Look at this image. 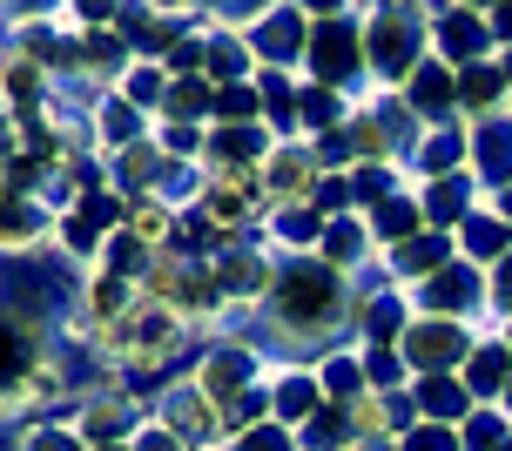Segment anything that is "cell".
I'll use <instances>...</instances> for the list:
<instances>
[{
	"mask_svg": "<svg viewBox=\"0 0 512 451\" xmlns=\"http://www.w3.org/2000/svg\"><path fill=\"white\" fill-rule=\"evenodd\" d=\"M304 81H317V88H331L344 101L371 95V75H364V7H310Z\"/></svg>",
	"mask_w": 512,
	"mask_h": 451,
	"instance_id": "obj_2",
	"label": "cell"
},
{
	"mask_svg": "<svg viewBox=\"0 0 512 451\" xmlns=\"http://www.w3.org/2000/svg\"><path fill=\"white\" fill-rule=\"evenodd\" d=\"M14 451H88V445L68 418H34V425L14 431Z\"/></svg>",
	"mask_w": 512,
	"mask_h": 451,
	"instance_id": "obj_19",
	"label": "cell"
},
{
	"mask_svg": "<svg viewBox=\"0 0 512 451\" xmlns=\"http://www.w3.org/2000/svg\"><path fill=\"white\" fill-rule=\"evenodd\" d=\"M122 101H135L149 122H162V101H169V68H155V61H135L122 75V88H115Z\"/></svg>",
	"mask_w": 512,
	"mask_h": 451,
	"instance_id": "obj_17",
	"label": "cell"
},
{
	"mask_svg": "<svg viewBox=\"0 0 512 451\" xmlns=\"http://www.w3.org/2000/svg\"><path fill=\"white\" fill-rule=\"evenodd\" d=\"M492 209H499V216L512 223V189H499V196H492Z\"/></svg>",
	"mask_w": 512,
	"mask_h": 451,
	"instance_id": "obj_25",
	"label": "cell"
},
{
	"mask_svg": "<svg viewBox=\"0 0 512 451\" xmlns=\"http://www.w3.org/2000/svg\"><path fill=\"white\" fill-rule=\"evenodd\" d=\"M54 216L41 196H14L7 182H0V263H27V256L54 250Z\"/></svg>",
	"mask_w": 512,
	"mask_h": 451,
	"instance_id": "obj_6",
	"label": "cell"
},
{
	"mask_svg": "<svg viewBox=\"0 0 512 451\" xmlns=\"http://www.w3.org/2000/svg\"><path fill=\"white\" fill-rule=\"evenodd\" d=\"M432 61V7H364V75L371 95H398Z\"/></svg>",
	"mask_w": 512,
	"mask_h": 451,
	"instance_id": "obj_1",
	"label": "cell"
},
{
	"mask_svg": "<svg viewBox=\"0 0 512 451\" xmlns=\"http://www.w3.org/2000/svg\"><path fill=\"white\" fill-rule=\"evenodd\" d=\"M155 425H169L189 451H223L230 445V418H223V404L196 391V377L176 371L162 377V391H155Z\"/></svg>",
	"mask_w": 512,
	"mask_h": 451,
	"instance_id": "obj_4",
	"label": "cell"
},
{
	"mask_svg": "<svg viewBox=\"0 0 512 451\" xmlns=\"http://www.w3.org/2000/svg\"><path fill=\"white\" fill-rule=\"evenodd\" d=\"M459 438H465V451H512V418L499 404H479L459 425Z\"/></svg>",
	"mask_w": 512,
	"mask_h": 451,
	"instance_id": "obj_18",
	"label": "cell"
},
{
	"mask_svg": "<svg viewBox=\"0 0 512 451\" xmlns=\"http://www.w3.org/2000/svg\"><path fill=\"white\" fill-rule=\"evenodd\" d=\"M310 371H317V384H324V398H331V404L371 398V384H364V351H358V344H337V351L317 357Z\"/></svg>",
	"mask_w": 512,
	"mask_h": 451,
	"instance_id": "obj_16",
	"label": "cell"
},
{
	"mask_svg": "<svg viewBox=\"0 0 512 451\" xmlns=\"http://www.w3.org/2000/svg\"><path fill=\"white\" fill-rule=\"evenodd\" d=\"M479 337H486V330L452 324V317H411V324L398 330V357H405L411 377H459L465 357L479 351Z\"/></svg>",
	"mask_w": 512,
	"mask_h": 451,
	"instance_id": "obj_5",
	"label": "cell"
},
{
	"mask_svg": "<svg viewBox=\"0 0 512 451\" xmlns=\"http://www.w3.org/2000/svg\"><path fill=\"white\" fill-rule=\"evenodd\" d=\"M486 290H492V330L512 317V256L499 263V270H486Z\"/></svg>",
	"mask_w": 512,
	"mask_h": 451,
	"instance_id": "obj_22",
	"label": "cell"
},
{
	"mask_svg": "<svg viewBox=\"0 0 512 451\" xmlns=\"http://www.w3.org/2000/svg\"><path fill=\"white\" fill-rule=\"evenodd\" d=\"M95 451H128V445H95Z\"/></svg>",
	"mask_w": 512,
	"mask_h": 451,
	"instance_id": "obj_28",
	"label": "cell"
},
{
	"mask_svg": "<svg viewBox=\"0 0 512 451\" xmlns=\"http://www.w3.org/2000/svg\"><path fill=\"white\" fill-rule=\"evenodd\" d=\"M324 404H331V398H324V384H317L310 364H277V371H270V418H277V425L304 431Z\"/></svg>",
	"mask_w": 512,
	"mask_h": 451,
	"instance_id": "obj_11",
	"label": "cell"
},
{
	"mask_svg": "<svg viewBox=\"0 0 512 451\" xmlns=\"http://www.w3.org/2000/svg\"><path fill=\"white\" fill-rule=\"evenodd\" d=\"M398 451H465V438H459V425H425V418H418V425L398 438Z\"/></svg>",
	"mask_w": 512,
	"mask_h": 451,
	"instance_id": "obj_21",
	"label": "cell"
},
{
	"mask_svg": "<svg viewBox=\"0 0 512 451\" xmlns=\"http://www.w3.org/2000/svg\"><path fill=\"white\" fill-rule=\"evenodd\" d=\"M499 115H512V81L499 68V54L459 68V122L472 128V122H499Z\"/></svg>",
	"mask_w": 512,
	"mask_h": 451,
	"instance_id": "obj_12",
	"label": "cell"
},
{
	"mask_svg": "<svg viewBox=\"0 0 512 451\" xmlns=\"http://www.w3.org/2000/svg\"><path fill=\"white\" fill-rule=\"evenodd\" d=\"M0 115H7V95H0Z\"/></svg>",
	"mask_w": 512,
	"mask_h": 451,
	"instance_id": "obj_29",
	"label": "cell"
},
{
	"mask_svg": "<svg viewBox=\"0 0 512 451\" xmlns=\"http://www.w3.org/2000/svg\"><path fill=\"white\" fill-rule=\"evenodd\" d=\"M492 337H499V344H506V351H512V317H506V324H499V330H492Z\"/></svg>",
	"mask_w": 512,
	"mask_h": 451,
	"instance_id": "obj_26",
	"label": "cell"
},
{
	"mask_svg": "<svg viewBox=\"0 0 512 451\" xmlns=\"http://www.w3.org/2000/svg\"><path fill=\"white\" fill-rule=\"evenodd\" d=\"M128 451H189V445H182L169 425H155V418H149V425L135 431V445H128Z\"/></svg>",
	"mask_w": 512,
	"mask_h": 451,
	"instance_id": "obj_23",
	"label": "cell"
},
{
	"mask_svg": "<svg viewBox=\"0 0 512 451\" xmlns=\"http://www.w3.org/2000/svg\"><path fill=\"white\" fill-rule=\"evenodd\" d=\"M223 451H304L297 445V431L290 425H277V418H263V425H250V431H236Z\"/></svg>",
	"mask_w": 512,
	"mask_h": 451,
	"instance_id": "obj_20",
	"label": "cell"
},
{
	"mask_svg": "<svg viewBox=\"0 0 512 451\" xmlns=\"http://www.w3.org/2000/svg\"><path fill=\"white\" fill-rule=\"evenodd\" d=\"M492 21L486 7H432V61L445 68H472V61H492Z\"/></svg>",
	"mask_w": 512,
	"mask_h": 451,
	"instance_id": "obj_7",
	"label": "cell"
},
{
	"mask_svg": "<svg viewBox=\"0 0 512 451\" xmlns=\"http://www.w3.org/2000/svg\"><path fill=\"white\" fill-rule=\"evenodd\" d=\"M499 411H506V418H512V384H506V398H499Z\"/></svg>",
	"mask_w": 512,
	"mask_h": 451,
	"instance_id": "obj_27",
	"label": "cell"
},
{
	"mask_svg": "<svg viewBox=\"0 0 512 451\" xmlns=\"http://www.w3.org/2000/svg\"><path fill=\"white\" fill-rule=\"evenodd\" d=\"M411 317H452V324H472V330H492V290H486V270H472L465 256H452L445 270H432L425 283L405 290Z\"/></svg>",
	"mask_w": 512,
	"mask_h": 451,
	"instance_id": "obj_3",
	"label": "cell"
},
{
	"mask_svg": "<svg viewBox=\"0 0 512 451\" xmlns=\"http://www.w3.org/2000/svg\"><path fill=\"white\" fill-rule=\"evenodd\" d=\"M465 176L486 189V202L499 196V189H512V115L465 128Z\"/></svg>",
	"mask_w": 512,
	"mask_h": 451,
	"instance_id": "obj_9",
	"label": "cell"
},
{
	"mask_svg": "<svg viewBox=\"0 0 512 451\" xmlns=\"http://www.w3.org/2000/svg\"><path fill=\"white\" fill-rule=\"evenodd\" d=\"M418 189V209H425V229H438V236H459L465 216H479L486 209V189L472 176H432V182H411Z\"/></svg>",
	"mask_w": 512,
	"mask_h": 451,
	"instance_id": "obj_10",
	"label": "cell"
},
{
	"mask_svg": "<svg viewBox=\"0 0 512 451\" xmlns=\"http://www.w3.org/2000/svg\"><path fill=\"white\" fill-rule=\"evenodd\" d=\"M486 21H492V48L506 54V48H512V0H499V7H486Z\"/></svg>",
	"mask_w": 512,
	"mask_h": 451,
	"instance_id": "obj_24",
	"label": "cell"
},
{
	"mask_svg": "<svg viewBox=\"0 0 512 451\" xmlns=\"http://www.w3.org/2000/svg\"><path fill=\"white\" fill-rule=\"evenodd\" d=\"M317 182H324V162H317V142H304V135L277 142L270 162H263V196H270V209H283V202H310Z\"/></svg>",
	"mask_w": 512,
	"mask_h": 451,
	"instance_id": "obj_8",
	"label": "cell"
},
{
	"mask_svg": "<svg viewBox=\"0 0 512 451\" xmlns=\"http://www.w3.org/2000/svg\"><path fill=\"white\" fill-rule=\"evenodd\" d=\"M459 377H465V391H472L479 404H499V398H506V384H512V351L486 330V337H479V351L465 357Z\"/></svg>",
	"mask_w": 512,
	"mask_h": 451,
	"instance_id": "obj_15",
	"label": "cell"
},
{
	"mask_svg": "<svg viewBox=\"0 0 512 451\" xmlns=\"http://www.w3.org/2000/svg\"><path fill=\"white\" fill-rule=\"evenodd\" d=\"M411 404H418L425 425H465L479 411V398L465 391V377H411Z\"/></svg>",
	"mask_w": 512,
	"mask_h": 451,
	"instance_id": "obj_14",
	"label": "cell"
},
{
	"mask_svg": "<svg viewBox=\"0 0 512 451\" xmlns=\"http://www.w3.org/2000/svg\"><path fill=\"white\" fill-rule=\"evenodd\" d=\"M452 250H459L465 263H472V270H499V263L512 256V223H506V216H499V209L486 202L479 216H465V223H459Z\"/></svg>",
	"mask_w": 512,
	"mask_h": 451,
	"instance_id": "obj_13",
	"label": "cell"
}]
</instances>
